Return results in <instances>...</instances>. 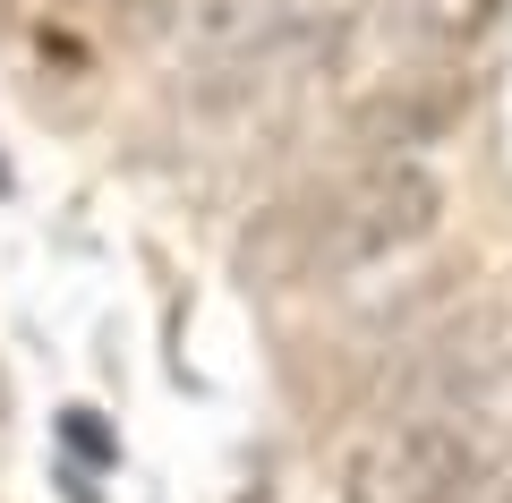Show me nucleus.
Here are the masks:
<instances>
[{"label":"nucleus","instance_id":"39448f33","mask_svg":"<svg viewBox=\"0 0 512 503\" xmlns=\"http://www.w3.org/2000/svg\"><path fill=\"white\" fill-rule=\"evenodd\" d=\"M461 103H470V86H444V77H393L384 94H367L359 103V145L367 154H419V145H436L444 128L461 120Z\"/></svg>","mask_w":512,"mask_h":503},{"label":"nucleus","instance_id":"7ed1b4c3","mask_svg":"<svg viewBox=\"0 0 512 503\" xmlns=\"http://www.w3.org/2000/svg\"><path fill=\"white\" fill-rule=\"evenodd\" d=\"M512 376V307H470V316L436 324L410 359L393 367V410H478L495 384Z\"/></svg>","mask_w":512,"mask_h":503},{"label":"nucleus","instance_id":"1a4fd4ad","mask_svg":"<svg viewBox=\"0 0 512 503\" xmlns=\"http://www.w3.org/2000/svg\"><path fill=\"white\" fill-rule=\"evenodd\" d=\"M453 503H470V486H461V495H453Z\"/></svg>","mask_w":512,"mask_h":503},{"label":"nucleus","instance_id":"0eeeda50","mask_svg":"<svg viewBox=\"0 0 512 503\" xmlns=\"http://www.w3.org/2000/svg\"><path fill=\"white\" fill-rule=\"evenodd\" d=\"M495 18H504V0H410V35L427 52H444V60L478 52L495 35Z\"/></svg>","mask_w":512,"mask_h":503},{"label":"nucleus","instance_id":"f03ea898","mask_svg":"<svg viewBox=\"0 0 512 503\" xmlns=\"http://www.w3.org/2000/svg\"><path fill=\"white\" fill-rule=\"evenodd\" d=\"M478 478L470 410H384L342 452V503H453Z\"/></svg>","mask_w":512,"mask_h":503},{"label":"nucleus","instance_id":"f257e3e1","mask_svg":"<svg viewBox=\"0 0 512 503\" xmlns=\"http://www.w3.org/2000/svg\"><path fill=\"white\" fill-rule=\"evenodd\" d=\"M444 214V188L427 180L410 154H376L367 171L333 188H299V197L265 205L256 231L239 239V273L256 290H291V282H316V273H359V265H384V256L419 248Z\"/></svg>","mask_w":512,"mask_h":503},{"label":"nucleus","instance_id":"20e7f679","mask_svg":"<svg viewBox=\"0 0 512 503\" xmlns=\"http://www.w3.org/2000/svg\"><path fill=\"white\" fill-rule=\"evenodd\" d=\"M163 35L180 43V60H197L205 77L274 69L282 60V0H171Z\"/></svg>","mask_w":512,"mask_h":503},{"label":"nucleus","instance_id":"6e6552de","mask_svg":"<svg viewBox=\"0 0 512 503\" xmlns=\"http://www.w3.org/2000/svg\"><path fill=\"white\" fill-rule=\"evenodd\" d=\"M111 18H120L128 35H163V18H171V0H111Z\"/></svg>","mask_w":512,"mask_h":503},{"label":"nucleus","instance_id":"423d86ee","mask_svg":"<svg viewBox=\"0 0 512 503\" xmlns=\"http://www.w3.org/2000/svg\"><path fill=\"white\" fill-rule=\"evenodd\" d=\"M367 0H282V60H342Z\"/></svg>","mask_w":512,"mask_h":503}]
</instances>
